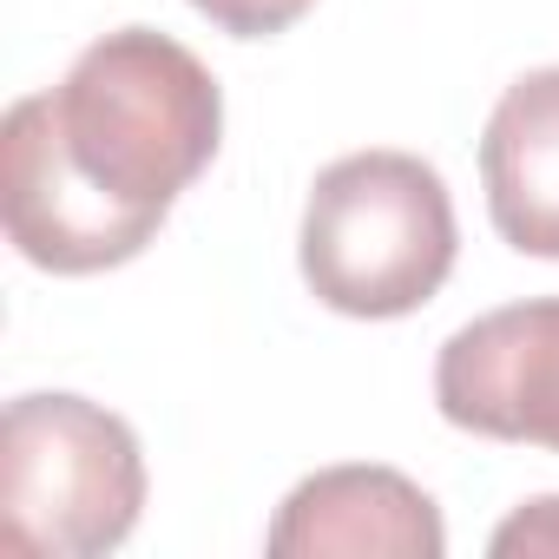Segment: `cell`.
Instances as JSON below:
<instances>
[{"instance_id": "5b68a950", "label": "cell", "mask_w": 559, "mask_h": 559, "mask_svg": "<svg viewBox=\"0 0 559 559\" xmlns=\"http://www.w3.org/2000/svg\"><path fill=\"white\" fill-rule=\"evenodd\" d=\"M270 559H441L448 526L428 487L395 467L343 461L297 480L263 533Z\"/></svg>"}, {"instance_id": "52a82bcc", "label": "cell", "mask_w": 559, "mask_h": 559, "mask_svg": "<svg viewBox=\"0 0 559 559\" xmlns=\"http://www.w3.org/2000/svg\"><path fill=\"white\" fill-rule=\"evenodd\" d=\"M493 559H559V493H539V500H520L493 539H487Z\"/></svg>"}, {"instance_id": "8992f818", "label": "cell", "mask_w": 559, "mask_h": 559, "mask_svg": "<svg viewBox=\"0 0 559 559\" xmlns=\"http://www.w3.org/2000/svg\"><path fill=\"white\" fill-rule=\"evenodd\" d=\"M487 217L520 257H559V67L520 73L480 132Z\"/></svg>"}, {"instance_id": "7a4b0ae2", "label": "cell", "mask_w": 559, "mask_h": 559, "mask_svg": "<svg viewBox=\"0 0 559 559\" xmlns=\"http://www.w3.org/2000/svg\"><path fill=\"white\" fill-rule=\"evenodd\" d=\"M454 250V198L428 158L376 145L317 171L297 263L323 310L356 323L415 317L448 284Z\"/></svg>"}, {"instance_id": "277c9868", "label": "cell", "mask_w": 559, "mask_h": 559, "mask_svg": "<svg viewBox=\"0 0 559 559\" xmlns=\"http://www.w3.org/2000/svg\"><path fill=\"white\" fill-rule=\"evenodd\" d=\"M435 408L480 441L559 454V297L474 317L435 356Z\"/></svg>"}, {"instance_id": "ba28073f", "label": "cell", "mask_w": 559, "mask_h": 559, "mask_svg": "<svg viewBox=\"0 0 559 559\" xmlns=\"http://www.w3.org/2000/svg\"><path fill=\"white\" fill-rule=\"evenodd\" d=\"M191 8H198L211 27L237 34V40H270V34L297 27V21L317 8V0H191Z\"/></svg>"}, {"instance_id": "6da1fadb", "label": "cell", "mask_w": 559, "mask_h": 559, "mask_svg": "<svg viewBox=\"0 0 559 559\" xmlns=\"http://www.w3.org/2000/svg\"><path fill=\"white\" fill-rule=\"evenodd\" d=\"M217 139L224 93L185 40L99 34L53 93H27L0 119L8 243L53 276L119 270L217 158Z\"/></svg>"}, {"instance_id": "3957f363", "label": "cell", "mask_w": 559, "mask_h": 559, "mask_svg": "<svg viewBox=\"0 0 559 559\" xmlns=\"http://www.w3.org/2000/svg\"><path fill=\"white\" fill-rule=\"evenodd\" d=\"M145 513V454L126 415L86 395H14L0 415V546L99 559Z\"/></svg>"}]
</instances>
